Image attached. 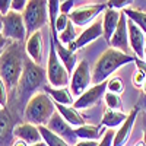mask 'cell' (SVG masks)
<instances>
[{
	"mask_svg": "<svg viewBox=\"0 0 146 146\" xmlns=\"http://www.w3.org/2000/svg\"><path fill=\"white\" fill-rule=\"evenodd\" d=\"M100 140H79L75 146H98Z\"/></svg>",
	"mask_w": 146,
	"mask_h": 146,
	"instance_id": "39",
	"label": "cell"
},
{
	"mask_svg": "<svg viewBox=\"0 0 146 146\" xmlns=\"http://www.w3.org/2000/svg\"><path fill=\"white\" fill-rule=\"evenodd\" d=\"M105 92H107V82H102V83H98V85H92V86L85 91L80 96L75 98L73 107H75L76 110H79V111L92 108V107L100 104V101L104 98Z\"/></svg>",
	"mask_w": 146,
	"mask_h": 146,
	"instance_id": "10",
	"label": "cell"
},
{
	"mask_svg": "<svg viewBox=\"0 0 146 146\" xmlns=\"http://www.w3.org/2000/svg\"><path fill=\"white\" fill-rule=\"evenodd\" d=\"M73 9H75V0H66V2L60 3V13L69 15Z\"/></svg>",
	"mask_w": 146,
	"mask_h": 146,
	"instance_id": "37",
	"label": "cell"
},
{
	"mask_svg": "<svg viewBox=\"0 0 146 146\" xmlns=\"http://www.w3.org/2000/svg\"><path fill=\"white\" fill-rule=\"evenodd\" d=\"M48 2V23H50V31L56 32V19L60 15V0H47Z\"/></svg>",
	"mask_w": 146,
	"mask_h": 146,
	"instance_id": "28",
	"label": "cell"
},
{
	"mask_svg": "<svg viewBox=\"0 0 146 146\" xmlns=\"http://www.w3.org/2000/svg\"><path fill=\"white\" fill-rule=\"evenodd\" d=\"M16 124V114L9 107L0 108V146H9L15 142L13 130Z\"/></svg>",
	"mask_w": 146,
	"mask_h": 146,
	"instance_id": "13",
	"label": "cell"
},
{
	"mask_svg": "<svg viewBox=\"0 0 146 146\" xmlns=\"http://www.w3.org/2000/svg\"><path fill=\"white\" fill-rule=\"evenodd\" d=\"M114 136H115V130L114 129H107V131L104 133L102 137L100 139L98 146H113Z\"/></svg>",
	"mask_w": 146,
	"mask_h": 146,
	"instance_id": "34",
	"label": "cell"
},
{
	"mask_svg": "<svg viewBox=\"0 0 146 146\" xmlns=\"http://www.w3.org/2000/svg\"><path fill=\"white\" fill-rule=\"evenodd\" d=\"M47 85V72L41 64H36L35 62L25 56V62H23V70L19 79V83L15 89L16 102H27L36 94L38 89H44Z\"/></svg>",
	"mask_w": 146,
	"mask_h": 146,
	"instance_id": "1",
	"label": "cell"
},
{
	"mask_svg": "<svg viewBox=\"0 0 146 146\" xmlns=\"http://www.w3.org/2000/svg\"><path fill=\"white\" fill-rule=\"evenodd\" d=\"M105 131H107V129H104L101 126L86 124V123L75 129V133L79 140H100Z\"/></svg>",
	"mask_w": 146,
	"mask_h": 146,
	"instance_id": "24",
	"label": "cell"
},
{
	"mask_svg": "<svg viewBox=\"0 0 146 146\" xmlns=\"http://www.w3.org/2000/svg\"><path fill=\"white\" fill-rule=\"evenodd\" d=\"M25 53L36 64L42 63V34H41V31L34 32L32 35H29L27 38Z\"/></svg>",
	"mask_w": 146,
	"mask_h": 146,
	"instance_id": "18",
	"label": "cell"
},
{
	"mask_svg": "<svg viewBox=\"0 0 146 146\" xmlns=\"http://www.w3.org/2000/svg\"><path fill=\"white\" fill-rule=\"evenodd\" d=\"M104 102H105V107H107V108H110V110H117V111H121V107H123L120 95L113 94V92H108V91H107L105 95H104Z\"/></svg>",
	"mask_w": 146,
	"mask_h": 146,
	"instance_id": "29",
	"label": "cell"
},
{
	"mask_svg": "<svg viewBox=\"0 0 146 146\" xmlns=\"http://www.w3.org/2000/svg\"><path fill=\"white\" fill-rule=\"evenodd\" d=\"M12 146H29L25 140H21V139H15V142L12 143Z\"/></svg>",
	"mask_w": 146,
	"mask_h": 146,
	"instance_id": "41",
	"label": "cell"
},
{
	"mask_svg": "<svg viewBox=\"0 0 146 146\" xmlns=\"http://www.w3.org/2000/svg\"><path fill=\"white\" fill-rule=\"evenodd\" d=\"M50 36H51V35H50ZM51 38H53V41H54L56 53H57V56H58V58H60V62L64 64V67L69 70V73L72 75V72L75 70V67H76V64H78V56H76V53L70 51L69 47H66L64 44L60 42L58 38H57V35H56V36H51Z\"/></svg>",
	"mask_w": 146,
	"mask_h": 146,
	"instance_id": "19",
	"label": "cell"
},
{
	"mask_svg": "<svg viewBox=\"0 0 146 146\" xmlns=\"http://www.w3.org/2000/svg\"><path fill=\"white\" fill-rule=\"evenodd\" d=\"M101 36H104V31H102V19H96L94 21L89 27H86L80 34L79 36L76 38V41L67 45L69 50L76 53L78 50H82L83 47H86L88 44L96 41L98 38H101Z\"/></svg>",
	"mask_w": 146,
	"mask_h": 146,
	"instance_id": "12",
	"label": "cell"
},
{
	"mask_svg": "<svg viewBox=\"0 0 146 146\" xmlns=\"http://www.w3.org/2000/svg\"><path fill=\"white\" fill-rule=\"evenodd\" d=\"M0 56H2V53H0Z\"/></svg>",
	"mask_w": 146,
	"mask_h": 146,
	"instance_id": "48",
	"label": "cell"
},
{
	"mask_svg": "<svg viewBox=\"0 0 146 146\" xmlns=\"http://www.w3.org/2000/svg\"><path fill=\"white\" fill-rule=\"evenodd\" d=\"M56 104V102H54ZM56 110L60 113V115H62L67 123L73 127H80L85 124V118L83 115L80 114L79 110H76L73 105H62V104H56Z\"/></svg>",
	"mask_w": 146,
	"mask_h": 146,
	"instance_id": "22",
	"label": "cell"
},
{
	"mask_svg": "<svg viewBox=\"0 0 146 146\" xmlns=\"http://www.w3.org/2000/svg\"><path fill=\"white\" fill-rule=\"evenodd\" d=\"M10 42H12V41H10V40H7L3 34L0 35V53H2V51L5 50V48H6V47L10 44Z\"/></svg>",
	"mask_w": 146,
	"mask_h": 146,
	"instance_id": "40",
	"label": "cell"
},
{
	"mask_svg": "<svg viewBox=\"0 0 146 146\" xmlns=\"http://www.w3.org/2000/svg\"><path fill=\"white\" fill-rule=\"evenodd\" d=\"M9 104V89L3 79L0 78V108H6Z\"/></svg>",
	"mask_w": 146,
	"mask_h": 146,
	"instance_id": "32",
	"label": "cell"
},
{
	"mask_svg": "<svg viewBox=\"0 0 146 146\" xmlns=\"http://www.w3.org/2000/svg\"><path fill=\"white\" fill-rule=\"evenodd\" d=\"M136 57L123 53L115 48H107V50L98 57L92 67V85H98L107 82L114 73L129 63H135Z\"/></svg>",
	"mask_w": 146,
	"mask_h": 146,
	"instance_id": "3",
	"label": "cell"
},
{
	"mask_svg": "<svg viewBox=\"0 0 146 146\" xmlns=\"http://www.w3.org/2000/svg\"><path fill=\"white\" fill-rule=\"evenodd\" d=\"M137 114H139V108L135 107V108H133L131 111L129 113L126 121L115 130V136H114L113 146H126V143L129 142V139H130V136H131L133 126H135V123H136Z\"/></svg>",
	"mask_w": 146,
	"mask_h": 146,
	"instance_id": "16",
	"label": "cell"
},
{
	"mask_svg": "<svg viewBox=\"0 0 146 146\" xmlns=\"http://www.w3.org/2000/svg\"><path fill=\"white\" fill-rule=\"evenodd\" d=\"M129 114L123 113V111H117V110H110L107 108L104 111V115L101 118V123L100 126L104 127V129H118L121 124L126 121Z\"/></svg>",
	"mask_w": 146,
	"mask_h": 146,
	"instance_id": "23",
	"label": "cell"
},
{
	"mask_svg": "<svg viewBox=\"0 0 146 146\" xmlns=\"http://www.w3.org/2000/svg\"><path fill=\"white\" fill-rule=\"evenodd\" d=\"M13 136L16 139L21 140H25L28 145H34V143H38L42 142V136H41V131L40 127L27 123V121H22V123H18L15 130H13Z\"/></svg>",
	"mask_w": 146,
	"mask_h": 146,
	"instance_id": "17",
	"label": "cell"
},
{
	"mask_svg": "<svg viewBox=\"0 0 146 146\" xmlns=\"http://www.w3.org/2000/svg\"><path fill=\"white\" fill-rule=\"evenodd\" d=\"M127 27H129V45L131 48V51L135 53L136 58L143 60V50H145V44H146V35L143 31L136 25L133 21H127Z\"/></svg>",
	"mask_w": 146,
	"mask_h": 146,
	"instance_id": "15",
	"label": "cell"
},
{
	"mask_svg": "<svg viewBox=\"0 0 146 146\" xmlns=\"http://www.w3.org/2000/svg\"><path fill=\"white\" fill-rule=\"evenodd\" d=\"M91 86H92L91 67H89L86 60H80V62L76 64L75 70L72 72V75H70V83H69L70 92L75 98H78V96H80Z\"/></svg>",
	"mask_w": 146,
	"mask_h": 146,
	"instance_id": "7",
	"label": "cell"
},
{
	"mask_svg": "<svg viewBox=\"0 0 146 146\" xmlns=\"http://www.w3.org/2000/svg\"><path fill=\"white\" fill-rule=\"evenodd\" d=\"M133 2H135V0H108L107 7L114 9V10H124V9H129Z\"/></svg>",
	"mask_w": 146,
	"mask_h": 146,
	"instance_id": "31",
	"label": "cell"
},
{
	"mask_svg": "<svg viewBox=\"0 0 146 146\" xmlns=\"http://www.w3.org/2000/svg\"><path fill=\"white\" fill-rule=\"evenodd\" d=\"M45 127H47L48 130H51L54 135H57V136H60L62 139H64L69 145L75 146V145L79 142L76 133H75V127L70 126L67 121H66L62 115H60L58 111H56V113L53 114V117L50 118V121L47 123Z\"/></svg>",
	"mask_w": 146,
	"mask_h": 146,
	"instance_id": "11",
	"label": "cell"
},
{
	"mask_svg": "<svg viewBox=\"0 0 146 146\" xmlns=\"http://www.w3.org/2000/svg\"><path fill=\"white\" fill-rule=\"evenodd\" d=\"M142 91H143V94L146 95V79H145V82H143V85H142Z\"/></svg>",
	"mask_w": 146,
	"mask_h": 146,
	"instance_id": "45",
	"label": "cell"
},
{
	"mask_svg": "<svg viewBox=\"0 0 146 146\" xmlns=\"http://www.w3.org/2000/svg\"><path fill=\"white\" fill-rule=\"evenodd\" d=\"M127 21L129 18L126 16V13L121 10V16H120V22H118V27L114 32V35L111 36L110 40V47L115 48V50H120L123 53H127V48L129 45V27H127Z\"/></svg>",
	"mask_w": 146,
	"mask_h": 146,
	"instance_id": "14",
	"label": "cell"
},
{
	"mask_svg": "<svg viewBox=\"0 0 146 146\" xmlns=\"http://www.w3.org/2000/svg\"><path fill=\"white\" fill-rule=\"evenodd\" d=\"M47 83L53 88H66L70 83V73L64 67V64L60 62V58L56 53L54 41L50 36V50H48V58H47Z\"/></svg>",
	"mask_w": 146,
	"mask_h": 146,
	"instance_id": "6",
	"label": "cell"
},
{
	"mask_svg": "<svg viewBox=\"0 0 146 146\" xmlns=\"http://www.w3.org/2000/svg\"><path fill=\"white\" fill-rule=\"evenodd\" d=\"M69 22H70V19H69V15L60 13V15H58V18L56 19V25H54V28H56V32H57V34L63 32V31L67 28V23H69Z\"/></svg>",
	"mask_w": 146,
	"mask_h": 146,
	"instance_id": "35",
	"label": "cell"
},
{
	"mask_svg": "<svg viewBox=\"0 0 146 146\" xmlns=\"http://www.w3.org/2000/svg\"><path fill=\"white\" fill-rule=\"evenodd\" d=\"M22 18L27 28V38L34 32L40 31L48 23V2L47 0H29Z\"/></svg>",
	"mask_w": 146,
	"mask_h": 146,
	"instance_id": "5",
	"label": "cell"
},
{
	"mask_svg": "<svg viewBox=\"0 0 146 146\" xmlns=\"http://www.w3.org/2000/svg\"><path fill=\"white\" fill-rule=\"evenodd\" d=\"M107 91L108 92H113V94H117V95H121L124 91V83L121 80V78L118 76H113L107 80Z\"/></svg>",
	"mask_w": 146,
	"mask_h": 146,
	"instance_id": "30",
	"label": "cell"
},
{
	"mask_svg": "<svg viewBox=\"0 0 146 146\" xmlns=\"http://www.w3.org/2000/svg\"><path fill=\"white\" fill-rule=\"evenodd\" d=\"M120 16H121V10H114V9H108L104 12L102 16V31H104V38L107 42H110L111 36L114 35L118 22H120Z\"/></svg>",
	"mask_w": 146,
	"mask_h": 146,
	"instance_id": "20",
	"label": "cell"
},
{
	"mask_svg": "<svg viewBox=\"0 0 146 146\" xmlns=\"http://www.w3.org/2000/svg\"><path fill=\"white\" fill-rule=\"evenodd\" d=\"M29 146H47V145H45V142L42 140V142H38V143H34V145H29Z\"/></svg>",
	"mask_w": 146,
	"mask_h": 146,
	"instance_id": "44",
	"label": "cell"
},
{
	"mask_svg": "<svg viewBox=\"0 0 146 146\" xmlns=\"http://www.w3.org/2000/svg\"><path fill=\"white\" fill-rule=\"evenodd\" d=\"M3 34V16L0 15V35Z\"/></svg>",
	"mask_w": 146,
	"mask_h": 146,
	"instance_id": "43",
	"label": "cell"
},
{
	"mask_svg": "<svg viewBox=\"0 0 146 146\" xmlns=\"http://www.w3.org/2000/svg\"><path fill=\"white\" fill-rule=\"evenodd\" d=\"M29 0H12V9L13 12H18V13H22L25 10L27 5H28Z\"/></svg>",
	"mask_w": 146,
	"mask_h": 146,
	"instance_id": "36",
	"label": "cell"
},
{
	"mask_svg": "<svg viewBox=\"0 0 146 146\" xmlns=\"http://www.w3.org/2000/svg\"><path fill=\"white\" fill-rule=\"evenodd\" d=\"M143 60H146V44H145V50H143Z\"/></svg>",
	"mask_w": 146,
	"mask_h": 146,
	"instance_id": "47",
	"label": "cell"
},
{
	"mask_svg": "<svg viewBox=\"0 0 146 146\" xmlns=\"http://www.w3.org/2000/svg\"><path fill=\"white\" fill-rule=\"evenodd\" d=\"M135 146H146V143H145V140H140V142H137Z\"/></svg>",
	"mask_w": 146,
	"mask_h": 146,
	"instance_id": "46",
	"label": "cell"
},
{
	"mask_svg": "<svg viewBox=\"0 0 146 146\" xmlns=\"http://www.w3.org/2000/svg\"><path fill=\"white\" fill-rule=\"evenodd\" d=\"M145 79H146V72L142 70L140 67H136L135 73H133V76H131V82H133V85H135L136 88H142V85H143Z\"/></svg>",
	"mask_w": 146,
	"mask_h": 146,
	"instance_id": "33",
	"label": "cell"
},
{
	"mask_svg": "<svg viewBox=\"0 0 146 146\" xmlns=\"http://www.w3.org/2000/svg\"><path fill=\"white\" fill-rule=\"evenodd\" d=\"M23 62H25V54L21 42L12 41L0 56V78L3 79L9 91H15L22 70H23Z\"/></svg>",
	"mask_w": 146,
	"mask_h": 146,
	"instance_id": "2",
	"label": "cell"
},
{
	"mask_svg": "<svg viewBox=\"0 0 146 146\" xmlns=\"http://www.w3.org/2000/svg\"><path fill=\"white\" fill-rule=\"evenodd\" d=\"M124 13H126V16L130 19V21H133L136 23V25L143 31V34L146 35V12H143V10H140V9H124L123 10Z\"/></svg>",
	"mask_w": 146,
	"mask_h": 146,
	"instance_id": "26",
	"label": "cell"
},
{
	"mask_svg": "<svg viewBox=\"0 0 146 146\" xmlns=\"http://www.w3.org/2000/svg\"><path fill=\"white\" fill-rule=\"evenodd\" d=\"M50 98L56 102V104H62V105H73L75 102V96L72 95L70 92V88L66 86V88H53L50 85H45L44 89H42Z\"/></svg>",
	"mask_w": 146,
	"mask_h": 146,
	"instance_id": "21",
	"label": "cell"
},
{
	"mask_svg": "<svg viewBox=\"0 0 146 146\" xmlns=\"http://www.w3.org/2000/svg\"><path fill=\"white\" fill-rule=\"evenodd\" d=\"M107 10V3H89V5H82L75 7L70 13L69 19L73 22L75 27H89L92 21L98 16L100 13Z\"/></svg>",
	"mask_w": 146,
	"mask_h": 146,
	"instance_id": "8",
	"label": "cell"
},
{
	"mask_svg": "<svg viewBox=\"0 0 146 146\" xmlns=\"http://www.w3.org/2000/svg\"><path fill=\"white\" fill-rule=\"evenodd\" d=\"M12 9V0H0V15L6 16Z\"/></svg>",
	"mask_w": 146,
	"mask_h": 146,
	"instance_id": "38",
	"label": "cell"
},
{
	"mask_svg": "<svg viewBox=\"0 0 146 146\" xmlns=\"http://www.w3.org/2000/svg\"><path fill=\"white\" fill-rule=\"evenodd\" d=\"M57 111L54 101L44 91L36 92L23 108V120L35 126H47L53 114Z\"/></svg>",
	"mask_w": 146,
	"mask_h": 146,
	"instance_id": "4",
	"label": "cell"
},
{
	"mask_svg": "<svg viewBox=\"0 0 146 146\" xmlns=\"http://www.w3.org/2000/svg\"><path fill=\"white\" fill-rule=\"evenodd\" d=\"M78 36H79V34H78V31H76V27L73 25V22L70 21V22L67 23V28H66L63 32H60V34L57 35V38H58L60 42L64 44V45L67 47V45H70V44L75 42Z\"/></svg>",
	"mask_w": 146,
	"mask_h": 146,
	"instance_id": "27",
	"label": "cell"
},
{
	"mask_svg": "<svg viewBox=\"0 0 146 146\" xmlns=\"http://www.w3.org/2000/svg\"><path fill=\"white\" fill-rule=\"evenodd\" d=\"M143 140H145V143H146V117H145V121H143Z\"/></svg>",
	"mask_w": 146,
	"mask_h": 146,
	"instance_id": "42",
	"label": "cell"
},
{
	"mask_svg": "<svg viewBox=\"0 0 146 146\" xmlns=\"http://www.w3.org/2000/svg\"><path fill=\"white\" fill-rule=\"evenodd\" d=\"M40 131H41L42 140L45 142L47 146H70L64 139H62L60 136L54 135V133L51 130H48L45 126H40Z\"/></svg>",
	"mask_w": 146,
	"mask_h": 146,
	"instance_id": "25",
	"label": "cell"
},
{
	"mask_svg": "<svg viewBox=\"0 0 146 146\" xmlns=\"http://www.w3.org/2000/svg\"><path fill=\"white\" fill-rule=\"evenodd\" d=\"M3 35L7 40L16 42H22L27 38V28L22 13L10 10L6 16H3Z\"/></svg>",
	"mask_w": 146,
	"mask_h": 146,
	"instance_id": "9",
	"label": "cell"
}]
</instances>
